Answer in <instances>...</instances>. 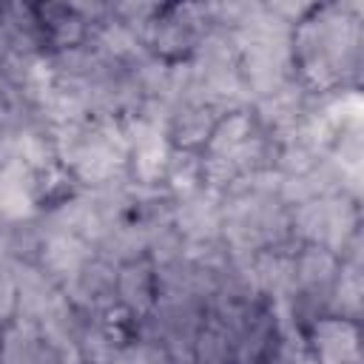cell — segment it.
Masks as SVG:
<instances>
[{
    "instance_id": "6da1fadb",
    "label": "cell",
    "mask_w": 364,
    "mask_h": 364,
    "mask_svg": "<svg viewBox=\"0 0 364 364\" xmlns=\"http://www.w3.org/2000/svg\"><path fill=\"white\" fill-rule=\"evenodd\" d=\"M296 82L313 97L344 91L361 65V3H313L290 31Z\"/></svg>"
},
{
    "instance_id": "7a4b0ae2",
    "label": "cell",
    "mask_w": 364,
    "mask_h": 364,
    "mask_svg": "<svg viewBox=\"0 0 364 364\" xmlns=\"http://www.w3.org/2000/svg\"><path fill=\"white\" fill-rule=\"evenodd\" d=\"M290 236L299 245H318L333 250L338 259L361 236L358 196L327 193L290 208Z\"/></svg>"
},
{
    "instance_id": "3957f363",
    "label": "cell",
    "mask_w": 364,
    "mask_h": 364,
    "mask_svg": "<svg viewBox=\"0 0 364 364\" xmlns=\"http://www.w3.org/2000/svg\"><path fill=\"white\" fill-rule=\"evenodd\" d=\"M63 290L77 313H102L117 304V264L94 250Z\"/></svg>"
},
{
    "instance_id": "277c9868",
    "label": "cell",
    "mask_w": 364,
    "mask_h": 364,
    "mask_svg": "<svg viewBox=\"0 0 364 364\" xmlns=\"http://www.w3.org/2000/svg\"><path fill=\"white\" fill-rule=\"evenodd\" d=\"M225 111H230V108H222V105L208 102V100H182L168 111L162 134H165L171 148L202 154Z\"/></svg>"
},
{
    "instance_id": "5b68a950",
    "label": "cell",
    "mask_w": 364,
    "mask_h": 364,
    "mask_svg": "<svg viewBox=\"0 0 364 364\" xmlns=\"http://www.w3.org/2000/svg\"><path fill=\"white\" fill-rule=\"evenodd\" d=\"M299 333L316 364H358V321L318 316Z\"/></svg>"
},
{
    "instance_id": "8992f818",
    "label": "cell",
    "mask_w": 364,
    "mask_h": 364,
    "mask_svg": "<svg viewBox=\"0 0 364 364\" xmlns=\"http://www.w3.org/2000/svg\"><path fill=\"white\" fill-rule=\"evenodd\" d=\"M159 296V284H156V264L148 256L131 259L117 264V304L134 316L136 321H142Z\"/></svg>"
},
{
    "instance_id": "52a82bcc",
    "label": "cell",
    "mask_w": 364,
    "mask_h": 364,
    "mask_svg": "<svg viewBox=\"0 0 364 364\" xmlns=\"http://www.w3.org/2000/svg\"><path fill=\"white\" fill-rule=\"evenodd\" d=\"M159 191H162L171 202H185V199H191V196H199V193L205 191V179H202V154L171 148V151H168L165 171H162Z\"/></svg>"
},
{
    "instance_id": "ba28073f",
    "label": "cell",
    "mask_w": 364,
    "mask_h": 364,
    "mask_svg": "<svg viewBox=\"0 0 364 364\" xmlns=\"http://www.w3.org/2000/svg\"><path fill=\"white\" fill-rule=\"evenodd\" d=\"M259 131H262V125L256 122L250 105L230 108V111H225L219 117V122H216V128H213V134H210V139H208V145H205L202 154H208V156L230 154L239 145H245L250 136H256Z\"/></svg>"
},
{
    "instance_id": "9c48e42d",
    "label": "cell",
    "mask_w": 364,
    "mask_h": 364,
    "mask_svg": "<svg viewBox=\"0 0 364 364\" xmlns=\"http://www.w3.org/2000/svg\"><path fill=\"white\" fill-rule=\"evenodd\" d=\"M361 293H364V284H361V262L341 259L338 273H336V282H333V290H330L327 316H341V318L358 321Z\"/></svg>"
},
{
    "instance_id": "30bf717a",
    "label": "cell",
    "mask_w": 364,
    "mask_h": 364,
    "mask_svg": "<svg viewBox=\"0 0 364 364\" xmlns=\"http://www.w3.org/2000/svg\"><path fill=\"white\" fill-rule=\"evenodd\" d=\"M114 364H176V361L162 341L136 333L131 341L119 347V353L114 355Z\"/></svg>"
},
{
    "instance_id": "8fae6325",
    "label": "cell",
    "mask_w": 364,
    "mask_h": 364,
    "mask_svg": "<svg viewBox=\"0 0 364 364\" xmlns=\"http://www.w3.org/2000/svg\"><path fill=\"white\" fill-rule=\"evenodd\" d=\"M262 364H276V358H270V361H262Z\"/></svg>"
}]
</instances>
